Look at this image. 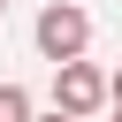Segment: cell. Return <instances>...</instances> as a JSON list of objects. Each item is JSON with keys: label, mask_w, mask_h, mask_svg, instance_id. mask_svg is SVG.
<instances>
[{"label": "cell", "mask_w": 122, "mask_h": 122, "mask_svg": "<svg viewBox=\"0 0 122 122\" xmlns=\"http://www.w3.org/2000/svg\"><path fill=\"white\" fill-rule=\"evenodd\" d=\"M53 107H61V114H76V122H84V114H99V107H107V76H99L84 53H76V61H53Z\"/></svg>", "instance_id": "obj_1"}, {"label": "cell", "mask_w": 122, "mask_h": 122, "mask_svg": "<svg viewBox=\"0 0 122 122\" xmlns=\"http://www.w3.org/2000/svg\"><path fill=\"white\" fill-rule=\"evenodd\" d=\"M84 46H92V15L69 8V0H53V8L38 15V53H46V61H76Z\"/></svg>", "instance_id": "obj_2"}, {"label": "cell", "mask_w": 122, "mask_h": 122, "mask_svg": "<svg viewBox=\"0 0 122 122\" xmlns=\"http://www.w3.org/2000/svg\"><path fill=\"white\" fill-rule=\"evenodd\" d=\"M0 122H30V92L23 84H0Z\"/></svg>", "instance_id": "obj_3"}, {"label": "cell", "mask_w": 122, "mask_h": 122, "mask_svg": "<svg viewBox=\"0 0 122 122\" xmlns=\"http://www.w3.org/2000/svg\"><path fill=\"white\" fill-rule=\"evenodd\" d=\"M107 99H114V114H122V69H114V76H107Z\"/></svg>", "instance_id": "obj_4"}, {"label": "cell", "mask_w": 122, "mask_h": 122, "mask_svg": "<svg viewBox=\"0 0 122 122\" xmlns=\"http://www.w3.org/2000/svg\"><path fill=\"white\" fill-rule=\"evenodd\" d=\"M38 122H76V114H61V107H53V114H38Z\"/></svg>", "instance_id": "obj_5"}, {"label": "cell", "mask_w": 122, "mask_h": 122, "mask_svg": "<svg viewBox=\"0 0 122 122\" xmlns=\"http://www.w3.org/2000/svg\"><path fill=\"white\" fill-rule=\"evenodd\" d=\"M0 15H8V0H0Z\"/></svg>", "instance_id": "obj_6"}, {"label": "cell", "mask_w": 122, "mask_h": 122, "mask_svg": "<svg viewBox=\"0 0 122 122\" xmlns=\"http://www.w3.org/2000/svg\"><path fill=\"white\" fill-rule=\"evenodd\" d=\"M114 122H122V114H114Z\"/></svg>", "instance_id": "obj_7"}]
</instances>
